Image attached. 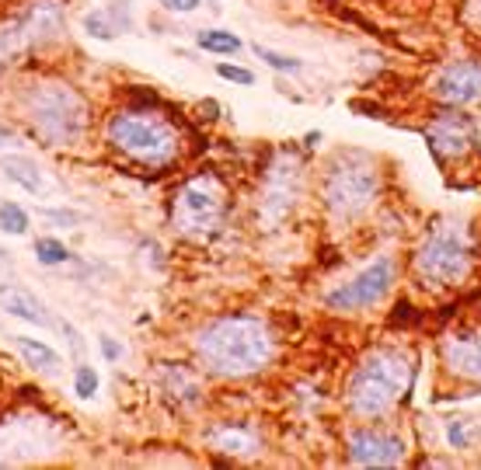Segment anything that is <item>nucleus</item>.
<instances>
[{
	"instance_id": "f257e3e1",
	"label": "nucleus",
	"mask_w": 481,
	"mask_h": 470,
	"mask_svg": "<svg viewBox=\"0 0 481 470\" xmlns=\"http://www.w3.org/2000/svg\"><path fill=\"white\" fill-rule=\"evenodd\" d=\"M101 147L122 164L140 171H168L185 154V133L175 118L160 108V98H126L101 118Z\"/></svg>"
},
{
	"instance_id": "f03ea898",
	"label": "nucleus",
	"mask_w": 481,
	"mask_h": 470,
	"mask_svg": "<svg viewBox=\"0 0 481 470\" xmlns=\"http://www.w3.org/2000/svg\"><path fill=\"white\" fill-rule=\"evenodd\" d=\"M192 352L202 373L217 380H251L280 355V338L255 313H220L192 334Z\"/></svg>"
},
{
	"instance_id": "7ed1b4c3",
	"label": "nucleus",
	"mask_w": 481,
	"mask_h": 470,
	"mask_svg": "<svg viewBox=\"0 0 481 470\" xmlns=\"http://www.w3.org/2000/svg\"><path fill=\"white\" fill-rule=\"evenodd\" d=\"M18 118L49 150H80L95 137V105L74 80L39 77L18 91Z\"/></svg>"
},
{
	"instance_id": "20e7f679",
	"label": "nucleus",
	"mask_w": 481,
	"mask_h": 470,
	"mask_svg": "<svg viewBox=\"0 0 481 470\" xmlns=\"http://www.w3.org/2000/svg\"><path fill=\"white\" fill-rule=\"evenodd\" d=\"M415 373H419V359L412 349L404 345L370 349L345 376V387H342L345 412L360 422L387 418L412 393Z\"/></svg>"
},
{
	"instance_id": "39448f33",
	"label": "nucleus",
	"mask_w": 481,
	"mask_h": 470,
	"mask_svg": "<svg viewBox=\"0 0 481 470\" xmlns=\"http://www.w3.org/2000/svg\"><path fill=\"white\" fill-rule=\"evenodd\" d=\"M384 192V168L363 150H335L318 175V199L339 223H356L377 206Z\"/></svg>"
},
{
	"instance_id": "423d86ee",
	"label": "nucleus",
	"mask_w": 481,
	"mask_h": 470,
	"mask_svg": "<svg viewBox=\"0 0 481 470\" xmlns=\"http://www.w3.org/2000/svg\"><path fill=\"white\" fill-rule=\"evenodd\" d=\"M475 272V248L457 223H433L425 227L419 244L412 248V279L419 290L446 293L464 286Z\"/></svg>"
},
{
	"instance_id": "0eeeda50",
	"label": "nucleus",
	"mask_w": 481,
	"mask_h": 470,
	"mask_svg": "<svg viewBox=\"0 0 481 470\" xmlns=\"http://www.w3.org/2000/svg\"><path fill=\"white\" fill-rule=\"evenodd\" d=\"M67 0H21L0 18V66H21L63 42Z\"/></svg>"
},
{
	"instance_id": "6e6552de",
	"label": "nucleus",
	"mask_w": 481,
	"mask_h": 470,
	"mask_svg": "<svg viewBox=\"0 0 481 470\" xmlns=\"http://www.w3.org/2000/svg\"><path fill=\"white\" fill-rule=\"evenodd\" d=\"M227 216H230V185L223 181L220 171H196L181 178L168 202V220L175 234L189 240L220 234Z\"/></svg>"
},
{
	"instance_id": "1a4fd4ad",
	"label": "nucleus",
	"mask_w": 481,
	"mask_h": 470,
	"mask_svg": "<svg viewBox=\"0 0 481 470\" xmlns=\"http://www.w3.org/2000/svg\"><path fill=\"white\" fill-rule=\"evenodd\" d=\"M307 196V160L297 147L272 150L255 189V227L280 230Z\"/></svg>"
},
{
	"instance_id": "9d476101",
	"label": "nucleus",
	"mask_w": 481,
	"mask_h": 470,
	"mask_svg": "<svg viewBox=\"0 0 481 470\" xmlns=\"http://www.w3.org/2000/svg\"><path fill=\"white\" fill-rule=\"evenodd\" d=\"M398 279V261L391 255H377L370 265H363L353 279H345L342 286L324 293V307L335 313H360L377 307L381 300H387L391 286Z\"/></svg>"
},
{
	"instance_id": "9b49d317",
	"label": "nucleus",
	"mask_w": 481,
	"mask_h": 470,
	"mask_svg": "<svg viewBox=\"0 0 481 470\" xmlns=\"http://www.w3.org/2000/svg\"><path fill=\"white\" fill-rule=\"evenodd\" d=\"M422 137L429 143V154L440 164H454V160H467L478 150V122L467 116L464 108L454 105H440L429 122L422 126Z\"/></svg>"
},
{
	"instance_id": "f8f14e48",
	"label": "nucleus",
	"mask_w": 481,
	"mask_h": 470,
	"mask_svg": "<svg viewBox=\"0 0 481 470\" xmlns=\"http://www.w3.org/2000/svg\"><path fill=\"white\" fill-rule=\"evenodd\" d=\"M345 460L353 467H401L408 460V443L398 432L363 422L345 435Z\"/></svg>"
},
{
	"instance_id": "ddd939ff",
	"label": "nucleus",
	"mask_w": 481,
	"mask_h": 470,
	"mask_svg": "<svg viewBox=\"0 0 481 470\" xmlns=\"http://www.w3.org/2000/svg\"><path fill=\"white\" fill-rule=\"evenodd\" d=\"M429 98L436 105L471 108L481 105V59H450L429 80Z\"/></svg>"
},
{
	"instance_id": "4468645a",
	"label": "nucleus",
	"mask_w": 481,
	"mask_h": 470,
	"mask_svg": "<svg viewBox=\"0 0 481 470\" xmlns=\"http://www.w3.org/2000/svg\"><path fill=\"white\" fill-rule=\"evenodd\" d=\"M443 373L461 383H481V328H457L440 338Z\"/></svg>"
},
{
	"instance_id": "2eb2a0df",
	"label": "nucleus",
	"mask_w": 481,
	"mask_h": 470,
	"mask_svg": "<svg viewBox=\"0 0 481 470\" xmlns=\"http://www.w3.org/2000/svg\"><path fill=\"white\" fill-rule=\"evenodd\" d=\"M206 446L220 456L248 460V456H259L265 450V439H261L259 425H251L244 418H223V422L206 429Z\"/></svg>"
},
{
	"instance_id": "dca6fc26",
	"label": "nucleus",
	"mask_w": 481,
	"mask_h": 470,
	"mask_svg": "<svg viewBox=\"0 0 481 470\" xmlns=\"http://www.w3.org/2000/svg\"><path fill=\"white\" fill-rule=\"evenodd\" d=\"M160 391L164 397L179 401L181 408H196L202 401V380L189 363H160Z\"/></svg>"
},
{
	"instance_id": "f3484780",
	"label": "nucleus",
	"mask_w": 481,
	"mask_h": 470,
	"mask_svg": "<svg viewBox=\"0 0 481 470\" xmlns=\"http://www.w3.org/2000/svg\"><path fill=\"white\" fill-rule=\"evenodd\" d=\"M0 311H7L11 317L25 321V324H36V328H53L56 324L49 307L36 293H28L25 286H18V282L0 286Z\"/></svg>"
},
{
	"instance_id": "a211bd4d",
	"label": "nucleus",
	"mask_w": 481,
	"mask_h": 470,
	"mask_svg": "<svg viewBox=\"0 0 481 470\" xmlns=\"http://www.w3.org/2000/svg\"><path fill=\"white\" fill-rule=\"evenodd\" d=\"M80 25H84V32L91 36V39H119L122 32H129L133 28V15H129V7L122 4V0H116V4H108V7H101V11H87L84 18H80Z\"/></svg>"
},
{
	"instance_id": "6ab92c4d",
	"label": "nucleus",
	"mask_w": 481,
	"mask_h": 470,
	"mask_svg": "<svg viewBox=\"0 0 481 470\" xmlns=\"http://www.w3.org/2000/svg\"><path fill=\"white\" fill-rule=\"evenodd\" d=\"M0 175L7 181H15L18 189L32 192V196H42L46 192V178H42V168L25 154H7L0 157Z\"/></svg>"
},
{
	"instance_id": "aec40b11",
	"label": "nucleus",
	"mask_w": 481,
	"mask_h": 470,
	"mask_svg": "<svg viewBox=\"0 0 481 470\" xmlns=\"http://www.w3.org/2000/svg\"><path fill=\"white\" fill-rule=\"evenodd\" d=\"M15 349H18V355L25 359V366H32V370L46 373V376H60L63 359H60V352H56V349H49L46 342L18 334V338H15Z\"/></svg>"
},
{
	"instance_id": "412c9836",
	"label": "nucleus",
	"mask_w": 481,
	"mask_h": 470,
	"mask_svg": "<svg viewBox=\"0 0 481 470\" xmlns=\"http://www.w3.org/2000/svg\"><path fill=\"white\" fill-rule=\"evenodd\" d=\"M196 46L202 53H213V56H238L244 49V42L234 32H223V28H200L196 32Z\"/></svg>"
},
{
	"instance_id": "4be33fe9",
	"label": "nucleus",
	"mask_w": 481,
	"mask_h": 470,
	"mask_svg": "<svg viewBox=\"0 0 481 470\" xmlns=\"http://www.w3.org/2000/svg\"><path fill=\"white\" fill-rule=\"evenodd\" d=\"M446 443H450V450H471L475 443H478V422L475 418H446Z\"/></svg>"
},
{
	"instance_id": "5701e85b",
	"label": "nucleus",
	"mask_w": 481,
	"mask_h": 470,
	"mask_svg": "<svg viewBox=\"0 0 481 470\" xmlns=\"http://www.w3.org/2000/svg\"><path fill=\"white\" fill-rule=\"evenodd\" d=\"M28 227H32V216H28L25 206H18V202H0V230L4 234L21 237L28 234Z\"/></svg>"
},
{
	"instance_id": "b1692460",
	"label": "nucleus",
	"mask_w": 481,
	"mask_h": 470,
	"mask_svg": "<svg viewBox=\"0 0 481 470\" xmlns=\"http://www.w3.org/2000/svg\"><path fill=\"white\" fill-rule=\"evenodd\" d=\"M36 258H39V265H46V269H56V265H67L70 261V248L63 244L60 237H39L36 240Z\"/></svg>"
},
{
	"instance_id": "393cba45",
	"label": "nucleus",
	"mask_w": 481,
	"mask_h": 470,
	"mask_svg": "<svg viewBox=\"0 0 481 470\" xmlns=\"http://www.w3.org/2000/svg\"><path fill=\"white\" fill-rule=\"evenodd\" d=\"M251 53L269 66V70H276V74H301L303 63L297 56H282L276 49H265V46H251Z\"/></svg>"
},
{
	"instance_id": "a878e982",
	"label": "nucleus",
	"mask_w": 481,
	"mask_h": 470,
	"mask_svg": "<svg viewBox=\"0 0 481 470\" xmlns=\"http://www.w3.org/2000/svg\"><path fill=\"white\" fill-rule=\"evenodd\" d=\"M98 387H101L98 370H95V366H84V363H80L77 370H74V393H77L80 401H87V397H95V393H98Z\"/></svg>"
},
{
	"instance_id": "bb28decb",
	"label": "nucleus",
	"mask_w": 481,
	"mask_h": 470,
	"mask_svg": "<svg viewBox=\"0 0 481 470\" xmlns=\"http://www.w3.org/2000/svg\"><path fill=\"white\" fill-rule=\"evenodd\" d=\"M217 77L230 80V84H240V87H251L255 84V74L248 66H234V63H217Z\"/></svg>"
},
{
	"instance_id": "cd10ccee",
	"label": "nucleus",
	"mask_w": 481,
	"mask_h": 470,
	"mask_svg": "<svg viewBox=\"0 0 481 470\" xmlns=\"http://www.w3.org/2000/svg\"><path fill=\"white\" fill-rule=\"evenodd\" d=\"M42 220L46 223H56V227H67V230L77 227V213H67V209H42Z\"/></svg>"
},
{
	"instance_id": "c85d7f7f",
	"label": "nucleus",
	"mask_w": 481,
	"mask_h": 470,
	"mask_svg": "<svg viewBox=\"0 0 481 470\" xmlns=\"http://www.w3.org/2000/svg\"><path fill=\"white\" fill-rule=\"evenodd\" d=\"M158 4L171 15H192V11L202 7V0H158Z\"/></svg>"
},
{
	"instance_id": "c756f323",
	"label": "nucleus",
	"mask_w": 481,
	"mask_h": 470,
	"mask_svg": "<svg viewBox=\"0 0 481 470\" xmlns=\"http://www.w3.org/2000/svg\"><path fill=\"white\" fill-rule=\"evenodd\" d=\"M98 349H101V355H105L108 363H119V359H122V345L116 342V338H108V334H101Z\"/></svg>"
},
{
	"instance_id": "7c9ffc66",
	"label": "nucleus",
	"mask_w": 481,
	"mask_h": 470,
	"mask_svg": "<svg viewBox=\"0 0 481 470\" xmlns=\"http://www.w3.org/2000/svg\"><path fill=\"white\" fill-rule=\"evenodd\" d=\"M318 143H321V133H307V137H303V147H307V150H314Z\"/></svg>"
},
{
	"instance_id": "2f4dec72",
	"label": "nucleus",
	"mask_w": 481,
	"mask_h": 470,
	"mask_svg": "<svg viewBox=\"0 0 481 470\" xmlns=\"http://www.w3.org/2000/svg\"><path fill=\"white\" fill-rule=\"evenodd\" d=\"M15 139V129H7V126H0V143H11Z\"/></svg>"
}]
</instances>
